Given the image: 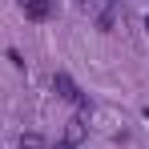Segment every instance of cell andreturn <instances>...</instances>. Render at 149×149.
I'll return each instance as SVG.
<instances>
[{
    "instance_id": "1",
    "label": "cell",
    "mask_w": 149,
    "mask_h": 149,
    "mask_svg": "<svg viewBox=\"0 0 149 149\" xmlns=\"http://www.w3.org/2000/svg\"><path fill=\"white\" fill-rule=\"evenodd\" d=\"M85 137H89L85 117H69V121H65V133H61V141H56V149H81V145H85Z\"/></svg>"
},
{
    "instance_id": "2",
    "label": "cell",
    "mask_w": 149,
    "mask_h": 149,
    "mask_svg": "<svg viewBox=\"0 0 149 149\" xmlns=\"http://www.w3.org/2000/svg\"><path fill=\"white\" fill-rule=\"evenodd\" d=\"M52 93L65 97V101H73V105H81V109H89V97L77 89V81H73L69 73H56V77H52Z\"/></svg>"
},
{
    "instance_id": "4",
    "label": "cell",
    "mask_w": 149,
    "mask_h": 149,
    "mask_svg": "<svg viewBox=\"0 0 149 149\" xmlns=\"http://www.w3.org/2000/svg\"><path fill=\"white\" fill-rule=\"evenodd\" d=\"M145 32H149V16H145Z\"/></svg>"
},
{
    "instance_id": "3",
    "label": "cell",
    "mask_w": 149,
    "mask_h": 149,
    "mask_svg": "<svg viewBox=\"0 0 149 149\" xmlns=\"http://www.w3.org/2000/svg\"><path fill=\"white\" fill-rule=\"evenodd\" d=\"M16 149H45V137H40V133H24V137L16 141Z\"/></svg>"
},
{
    "instance_id": "5",
    "label": "cell",
    "mask_w": 149,
    "mask_h": 149,
    "mask_svg": "<svg viewBox=\"0 0 149 149\" xmlns=\"http://www.w3.org/2000/svg\"><path fill=\"white\" fill-rule=\"evenodd\" d=\"M113 4H117V0H113Z\"/></svg>"
}]
</instances>
